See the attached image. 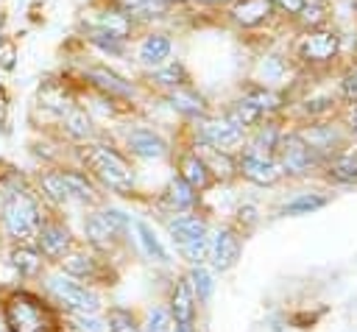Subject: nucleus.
<instances>
[{
	"mask_svg": "<svg viewBox=\"0 0 357 332\" xmlns=\"http://www.w3.org/2000/svg\"><path fill=\"white\" fill-rule=\"evenodd\" d=\"M6 324L8 332H53V315L28 293H14L6 301Z\"/></svg>",
	"mask_w": 357,
	"mask_h": 332,
	"instance_id": "f257e3e1",
	"label": "nucleus"
},
{
	"mask_svg": "<svg viewBox=\"0 0 357 332\" xmlns=\"http://www.w3.org/2000/svg\"><path fill=\"white\" fill-rule=\"evenodd\" d=\"M84 156H86V165H89L112 190H120V193L131 190L134 173H131V167L126 165V159H123L117 151H112V148H106V145H89V148L84 151Z\"/></svg>",
	"mask_w": 357,
	"mask_h": 332,
	"instance_id": "f03ea898",
	"label": "nucleus"
},
{
	"mask_svg": "<svg viewBox=\"0 0 357 332\" xmlns=\"http://www.w3.org/2000/svg\"><path fill=\"white\" fill-rule=\"evenodd\" d=\"M3 220H6V229L11 237H28L39 229V206L31 195L25 193H17L8 204H6V212H3Z\"/></svg>",
	"mask_w": 357,
	"mask_h": 332,
	"instance_id": "7ed1b4c3",
	"label": "nucleus"
},
{
	"mask_svg": "<svg viewBox=\"0 0 357 332\" xmlns=\"http://www.w3.org/2000/svg\"><path fill=\"white\" fill-rule=\"evenodd\" d=\"M47 287H50V293L59 299V301H64L70 310H78V312H95L98 310V296L92 293V290H86V287H81L78 282H73V279H67V276H50L47 279Z\"/></svg>",
	"mask_w": 357,
	"mask_h": 332,
	"instance_id": "20e7f679",
	"label": "nucleus"
},
{
	"mask_svg": "<svg viewBox=\"0 0 357 332\" xmlns=\"http://www.w3.org/2000/svg\"><path fill=\"white\" fill-rule=\"evenodd\" d=\"M126 226H128V218H126L123 212H117V209H109V212H103V215L89 218L86 226H84V232H86V237H89L92 246L106 248V246L112 243V237H114L117 232H123Z\"/></svg>",
	"mask_w": 357,
	"mask_h": 332,
	"instance_id": "39448f33",
	"label": "nucleus"
},
{
	"mask_svg": "<svg viewBox=\"0 0 357 332\" xmlns=\"http://www.w3.org/2000/svg\"><path fill=\"white\" fill-rule=\"evenodd\" d=\"M340 47L335 31H312L298 42V56L304 61H329Z\"/></svg>",
	"mask_w": 357,
	"mask_h": 332,
	"instance_id": "423d86ee",
	"label": "nucleus"
},
{
	"mask_svg": "<svg viewBox=\"0 0 357 332\" xmlns=\"http://www.w3.org/2000/svg\"><path fill=\"white\" fill-rule=\"evenodd\" d=\"M201 134L212 148H220V151H231L243 142V128L234 126L231 120H209L201 126Z\"/></svg>",
	"mask_w": 357,
	"mask_h": 332,
	"instance_id": "0eeeda50",
	"label": "nucleus"
},
{
	"mask_svg": "<svg viewBox=\"0 0 357 332\" xmlns=\"http://www.w3.org/2000/svg\"><path fill=\"white\" fill-rule=\"evenodd\" d=\"M240 170H243L245 179H251V181H257V184H273V181L284 173L282 165H276L273 159H265V156H259V153H245V156L240 159Z\"/></svg>",
	"mask_w": 357,
	"mask_h": 332,
	"instance_id": "6e6552de",
	"label": "nucleus"
},
{
	"mask_svg": "<svg viewBox=\"0 0 357 332\" xmlns=\"http://www.w3.org/2000/svg\"><path fill=\"white\" fill-rule=\"evenodd\" d=\"M310 162H312L310 145L298 134H290L287 139H282V170H287V173H304L310 167Z\"/></svg>",
	"mask_w": 357,
	"mask_h": 332,
	"instance_id": "1a4fd4ad",
	"label": "nucleus"
},
{
	"mask_svg": "<svg viewBox=\"0 0 357 332\" xmlns=\"http://www.w3.org/2000/svg\"><path fill=\"white\" fill-rule=\"evenodd\" d=\"M237 257H240V240L234 237V232L231 229L218 232V237L212 243V262H215V268L226 271V268H231L237 262Z\"/></svg>",
	"mask_w": 357,
	"mask_h": 332,
	"instance_id": "9d476101",
	"label": "nucleus"
},
{
	"mask_svg": "<svg viewBox=\"0 0 357 332\" xmlns=\"http://www.w3.org/2000/svg\"><path fill=\"white\" fill-rule=\"evenodd\" d=\"M271 8H273L271 0H237L229 14H231L234 22L251 28V25H259L262 20H268L271 17Z\"/></svg>",
	"mask_w": 357,
	"mask_h": 332,
	"instance_id": "9b49d317",
	"label": "nucleus"
},
{
	"mask_svg": "<svg viewBox=\"0 0 357 332\" xmlns=\"http://www.w3.org/2000/svg\"><path fill=\"white\" fill-rule=\"evenodd\" d=\"M84 78H86L92 86H98V89H103V92H109V95H123V98H131V95H134V86L126 84V81H123L117 73H112V70L89 67V70L84 73Z\"/></svg>",
	"mask_w": 357,
	"mask_h": 332,
	"instance_id": "f8f14e48",
	"label": "nucleus"
},
{
	"mask_svg": "<svg viewBox=\"0 0 357 332\" xmlns=\"http://www.w3.org/2000/svg\"><path fill=\"white\" fill-rule=\"evenodd\" d=\"M36 243H39L42 254H47V257H61V254L67 251V246H70V234H67V229L50 223V226L36 229Z\"/></svg>",
	"mask_w": 357,
	"mask_h": 332,
	"instance_id": "ddd939ff",
	"label": "nucleus"
},
{
	"mask_svg": "<svg viewBox=\"0 0 357 332\" xmlns=\"http://www.w3.org/2000/svg\"><path fill=\"white\" fill-rule=\"evenodd\" d=\"M128 148H131V153H137L142 159H159V156H165V142L153 131H145V128L128 134Z\"/></svg>",
	"mask_w": 357,
	"mask_h": 332,
	"instance_id": "4468645a",
	"label": "nucleus"
},
{
	"mask_svg": "<svg viewBox=\"0 0 357 332\" xmlns=\"http://www.w3.org/2000/svg\"><path fill=\"white\" fill-rule=\"evenodd\" d=\"M137 53H139V61H142V64L159 67V64H165V59L170 56V39H167L165 33H151V36L142 39V45H139Z\"/></svg>",
	"mask_w": 357,
	"mask_h": 332,
	"instance_id": "2eb2a0df",
	"label": "nucleus"
},
{
	"mask_svg": "<svg viewBox=\"0 0 357 332\" xmlns=\"http://www.w3.org/2000/svg\"><path fill=\"white\" fill-rule=\"evenodd\" d=\"M117 8L131 20H156L167 11L165 0H117Z\"/></svg>",
	"mask_w": 357,
	"mask_h": 332,
	"instance_id": "dca6fc26",
	"label": "nucleus"
},
{
	"mask_svg": "<svg viewBox=\"0 0 357 332\" xmlns=\"http://www.w3.org/2000/svg\"><path fill=\"white\" fill-rule=\"evenodd\" d=\"M170 234H173V240L181 246V243H190V240H201L204 234H206V223L201 220V218H176V220H170Z\"/></svg>",
	"mask_w": 357,
	"mask_h": 332,
	"instance_id": "f3484780",
	"label": "nucleus"
},
{
	"mask_svg": "<svg viewBox=\"0 0 357 332\" xmlns=\"http://www.w3.org/2000/svg\"><path fill=\"white\" fill-rule=\"evenodd\" d=\"M131 25H134V20L128 14H123L120 8H109V11L98 14V22H95V28H103V31L120 36V39H126L131 33Z\"/></svg>",
	"mask_w": 357,
	"mask_h": 332,
	"instance_id": "a211bd4d",
	"label": "nucleus"
},
{
	"mask_svg": "<svg viewBox=\"0 0 357 332\" xmlns=\"http://www.w3.org/2000/svg\"><path fill=\"white\" fill-rule=\"evenodd\" d=\"M181 179H184L192 190L209 184V167L204 165V159H198V153H187V156L181 159Z\"/></svg>",
	"mask_w": 357,
	"mask_h": 332,
	"instance_id": "6ab92c4d",
	"label": "nucleus"
},
{
	"mask_svg": "<svg viewBox=\"0 0 357 332\" xmlns=\"http://www.w3.org/2000/svg\"><path fill=\"white\" fill-rule=\"evenodd\" d=\"M170 304H173L176 324H192V293H190V285L187 282H178L176 285Z\"/></svg>",
	"mask_w": 357,
	"mask_h": 332,
	"instance_id": "aec40b11",
	"label": "nucleus"
},
{
	"mask_svg": "<svg viewBox=\"0 0 357 332\" xmlns=\"http://www.w3.org/2000/svg\"><path fill=\"white\" fill-rule=\"evenodd\" d=\"M165 201H167V206H173V209H187V206H192L195 193H192V187L178 176V179H173V181L167 184Z\"/></svg>",
	"mask_w": 357,
	"mask_h": 332,
	"instance_id": "412c9836",
	"label": "nucleus"
},
{
	"mask_svg": "<svg viewBox=\"0 0 357 332\" xmlns=\"http://www.w3.org/2000/svg\"><path fill=\"white\" fill-rule=\"evenodd\" d=\"M11 262H14V268H17L20 273H25V276L39 273V268H42V257H39L33 248H25V246H20V248L11 251Z\"/></svg>",
	"mask_w": 357,
	"mask_h": 332,
	"instance_id": "4be33fe9",
	"label": "nucleus"
},
{
	"mask_svg": "<svg viewBox=\"0 0 357 332\" xmlns=\"http://www.w3.org/2000/svg\"><path fill=\"white\" fill-rule=\"evenodd\" d=\"M262 117V112L248 100V98H240L237 103H234V109H231V114H229V120L234 123V126H240V128H245V126H254L257 120Z\"/></svg>",
	"mask_w": 357,
	"mask_h": 332,
	"instance_id": "5701e85b",
	"label": "nucleus"
},
{
	"mask_svg": "<svg viewBox=\"0 0 357 332\" xmlns=\"http://www.w3.org/2000/svg\"><path fill=\"white\" fill-rule=\"evenodd\" d=\"M329 173H332L337 181H354V179H357V153H343V156L332 159Z\"/></svg>",
	"mask_w": 357,
	"mask_h": 332,
	"instance_id": "b1692460",
	"label": "nucleus"
},
{
	"mask_svg": "<svg viewBox=\"0 0 357 332\" xmlns=\"http://www.w3.org/2000/svg\"><path fill=\"white\" fill-rule=\"evenodd\" d=\"M64 126H67V134L75 137V139H86L92 134V123H89V117L81 109H70Z\"/></svg>",
	"mask_w": 357,
	"mask_h": 332,
	"instance_id": "393cba45",
	"label": "nucleus"
},
{
	"mask_svg": "<svg viewBox=\"0 0 357 332\" xmlns=\"http://www.w3.org/2000/svg\"><path fill=\"white\" fill-rule=\"evenodd\" d=\"M61 179H64L70 195L84 198V201H95V187L86 181V176H81V173H61Z\"/></svg>",
	"mask_w": 357,
	"mask_h": 332,
	"instance_id": "a878e982",
	"label": "nucleus"
},
{
	"mask_svg": "<svg viewBox=\"0 0 357 332\" xmlns=\"http://www.w3.org/2000/svg\"><path fill=\"white\" fill-rule=\"evenodd\" d=\"M89 42L98 45V47L106 50V53H123V42H126V39H120V36L103 31V28H92V31H89Z\"/></svg>",
	"mask_w": 357,
	"mask_h": 332,
	"instance_id": "bb28decb",
	"label": "nucleus"
},
{
	"mask_svg": "<svg viewBox=\"0 0 357 332\" xmlns=\"http://www.w3.org/2000/svg\"><path fill=\"white\" fill-rule=\"evenodd\" d=\"M137 232H139V243H142V248H145V254L148 257H153V259H159V262H165L167 259V254H165V248L159 246V240L153 237V232L148 229V223H137Z\"/></svg>",
	"mask_w": 357,
	"mask_h": 332,
	"instance_id": "cd10ccee",
	"label": "nucleus"
},
{
	"mask_svg": "<svg viewBox=\"0 0 357 332\" xmlns=\"http://www.w3.org/2000/svg\"><path fill=\"white\" fill-rule=\"evenodd\" d=\"M170 100H173V106L176 109H181V112H187V114H204L206 112V106H204V100L198 98V95H192V92H173L170 95Z\"/></svg>",
	"mask_w": 357,
	"mask_h": 332,
	"instance_id": "c85d7f7f",
	"label": "nucleus"
},
{
	"mask_svg": "<svg viewBox=\"0 0 357 332\" xmlns=\"http://www.w3.org/2000/svg\"><path fill=\"white\" fill-rule=\"evenodd\" d=\"M42 190H45L50 198H56V201H67V198H70V190H67L61 173H47V176H42Z\"/></svg>",
	"mask_w": 357,
	"mask_h": 332,
	"instance_id": "c756f323",
	"label": "nucleus"
},
{
	"mask_svg": "<svg viewBox=\"0 0 357 332\" xmlns=\"http://www.w3.org/2000/svg\"><path fill=\"white\" fill-rule=\"evenodd\" d=\"M326 201L321 198V195H301V198H296V201H290L287 206H284V212L287 215H301V212H312V209H321Z\"/></svg>",
	"mask_w": 357,
	"mask_h": 332,
	"instance_id": "7c9ffc66",
	"label": "nucleus"
},
{
	"mask_svg": "<svg viewBox=\"0 0 357 332\" xmlns=\"http://www.w3.org/2000/svg\"><path fill=\"white\" fill-rule=\"evenodd\" d=\"M245 98H248L262 114L271 112V109H279V95H273V92H268V89H251Z\"/></svg>",
	"mask_w": 357,
	"mask_h": 332,
	"instance_id": "2f4dec72",
	"label": "nucleus"
},
{
	"mask_svg": "<svg viewBox=\"0 0 357 332\" xmlns=\"http://www.w3.org/2000/svg\"><path fill=\"white\" fill-rule=\"evenodd\" d=\"M109 332H139V329H137L131 312H126V310H112V312H109Z\"/></svg>",
	"mask_w": 357,
	"mask_h": 332,
	"instance_id": "473e14b6",
	"label": "nucleus"
},
{
	"mask_svg": "<svg viewBox=\"0 0 357 332\" xmlns=\"http://www.w3.org/2000/svg\"><path fill=\"white\" fill-rule=\"evenodd\" d=\"M190 279H192V285H195L198 299H201V301H206V299H209V293H212V279H209V273H206L204 268H195V271L190 273Z\"/></svg>",
	"mask_w": 357,
	"mask_h": 332,
	"instance_id": "72a5a7b5",
	"label": "nucleus"
},
{
	"mask_svg": "<svg viewBox=\"0 0 357 332\" xmlns=\"http://www.w3.org/2000/svg\"><path fill=\"white\" fill-rule=\"evenodd\" d=\"M153 78H156L159 84H165V86H178V84L184 81V70H181L178 64H170L167 70H159V73H153Z\"/></svg>",
	"mask_w": 357,
	"mask_h": 332,
	"instance_id": "f704fd0d",
	"label": "nucleus"
},
{
	"mask_svg": "<svg viewBox=\"0 0 357 332\" xmlns=\"http://www.w3.org/2000/svg\"><path fill=\"white\" fill-rule=\"evenodd\" d=\"M178 248H181V254H184L190 262H201V259H204V254H206V237H201V240H190V243H181Z\"/></svg>",
	"mask_w": 357,
	"mask_h": 332,
	"instance_id": "c9c22d12",
	"label": "nucleus"
},
{
	"mask_svg": "<svg viewBox=\"0 0 357 332\" xmlns=\"http://www.w3.org/2000/svg\"><path fill=\"white\" fill-rule=\"evenodd\" d=\"M173 324H170V315L165 310H153L151 312V321H148V332H170Z\"/></svg>",
	"mask_w": 357,
	"mask_h": 332,
	"instance_id": "e433bc0d",
	"label": "nucleus"
},
{
	"mask_svg": "<svg viewBox=\"0 0 357 332\" xmlns=\"http://www.w3.org/2000/svg\"><path fill=\"white\" fill-rule=\"evenodd\" d=\"M14 59H17V47L8 39H3L0 42V67L3 70H11L14 67Z\"/></svg>",
	"mask_w": 357,
	"mask_h": 332,
	"instance_id": "4c0bfd02",
	"label": "nucleus"
},
{
	"mask_svg": "<svg viewBox=\"0 0 357 332\" xmlns=\"http://www.w3.org/2000/svg\"><path fill=\"white\" fill-rule=\"evenodd\" d=\"M64 268H67L70 273H78V276H81V273H86V271L92 268V262H89L86 257H70V259L64 262Z\"/></svg>",
	"mask_w": 357,
	"mask_h": 332,
	"instance_id": "58836bf2",
	"label": "nucleus"
},
{
	"mask_svg": "<svg viewBox=\"0 0 357 332\" xmlns=\"http://www.w3.org/2000/svg\"><path fill=\"white\" fill-rule=\"evenodd\" d=\"M343 95L357 100V70H351L346 78H343Z\"/></svg>",
	"mask_w": 357,
	"mask_h": 332,
	"instance_id": "ea45409f",
	"label": "nucleus"
},
{
	"mask_svg": "<svg viewBox=\"0 0 357 332\" xmlns=\"http://www.w3.org/2000/svg\"><path fill=\"white\" fill-rule=\"evenodd\" d=\"M271 3H279L287 14H301L304 11V0H271Z\"/></svg>",
	"mask_w": 357,
	"mask_h": 332,
	"instance_id": "a19ab883",
	"label": "nucleus"
},
{
	"mask_svg": "<svg viewBox=\"0 0 357 332\" xmlns=\"http://www.w3.org/2000/svg\"><path fill=\"white\" fill-rule=\"evenodd\" d=\"M351 131L357 134V106H354V112H351Z\"/></svg>",
	"mask_w": 357,
	"mask_h": 332,
	"instance_id": "79ce46f5",
	"label": "nucleus"
},
{
	"mask_svg": "<svg viewBox=\"0 0 357 332\" xmlns=\"http://www.w3.org/2000/svg\"><path fill=\"white\" fill-rule=\"evenodd\" d=\"M198 3H204V6H220V3H229V0H198Z\"/></svg>",
	"mask_w": 357,
	"mask_h": 332,
	"instance_id": "37998d69",
	"label": "nucleus"
},
{
	"mask_svg": "<svg viewBox=\"0 0 357 332\" xmlns=\"http://www.w3.org/2000/svg\"><path fill=\"white\" fill-rule=\"evenodd\" d=\"M165 3H167V6H170V3H184V0H165Z\"/></svg>",
	"mask_w": 357,
	"mask_h": 332,
	"instance_id": "c03bdc74",
	"label": "nucleus"
}]
</instances>
